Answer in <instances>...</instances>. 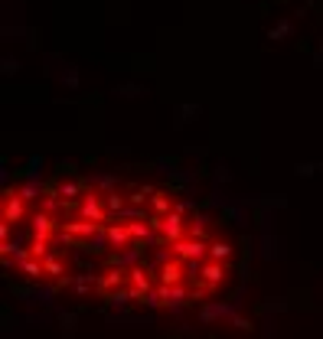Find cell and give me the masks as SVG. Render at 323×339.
Returning <instances> with one entry per match:
<instances>
[{"label":"cell","instance_id":"1","mask_svg":"<svg viewBox=\"0 0 323 339\" xmlns=\"http://www.w3.org/2000/svg\"><path fill=\"white\" fill-rule=\"evenodd\" d=\"M0 251L52 287L186 307L222 287L235 248L212 216L164 183L56 173L4 193Z\"/></svg>","mask_w":323,"mask_h":339}]
</instances>
